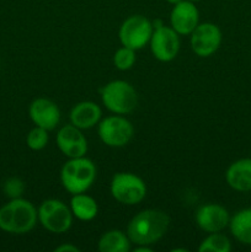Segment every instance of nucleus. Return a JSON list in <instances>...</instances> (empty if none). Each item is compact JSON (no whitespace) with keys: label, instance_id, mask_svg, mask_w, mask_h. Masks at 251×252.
Instances as JSON below:
<instances>
[{"label":"nucleus","instance_id":"obj_11","mask_svg":"<svg viewBox=\"0 0 251 252\" xmlns=\"http://www.w3.org/2000/svg\"><path fill=\"white\" fill-rule=\"evenodd\" d=\"M57 145L65 157L74 159L81 158L88 152V142L81 130L75 126L68 125L61 128L57 134Z\"/></svg>","mask_w":251,"mask_h":252},{"label":"nucleus","instance_id":"obj_21","mask_svg":"<svg viewBox=\"0 0 251 252\" xmlns=\"http://www.w3.org/2000/svg\"><path fill=\"white\" fill-rule=\"evenodd\" d=\"M47 132H48V130L44 129V128L36 126V127H34L33 129L30 130V133L27 134V147L32 150L43 149L47 145V143H48V133Z\"/></svg>","mask_w":251,"mask_h":252},{"label":"nucleus","instance_id":"obj_4","mask_svg":"<svg viewBox=\"0 0 251 252\" xmlns=\"http://www.w3.org/2000/svg\"><path fill=\"white\" fill-rule=\"evenodd\" d=\"M101 98L106 108L117 115L132 112L138 105L137 91L129 83L123 80H113L103 86Z\"/></svg>","mask_w":251,"mask_h":252},{"label":"nucleus","instance_id":"obj_7","mask_svg":"<svg viewBox=\"0 0 251 252\" xmlns=\"http://www.w3.org/2000/svg\"><path fill=\"white\" fill-rule=\"evenodd\" d=\"M152 34V22L143 15H132L125 20L118 36L122 46L138 51L150 41Z\"/></svg>","mask_w":251,"mask_h":252},{"label":"nucleus","instance_id":"obj_22","mask_svg":"<svg viewBox=\"0 0 251 252\" xmlns=\"http://www.w3.org/2000/svg\"><path fill=\"white\" fill-rule=\"evenodd\" d=\"M134 52V49L125 46L118 49L113 56V63H115L116 68L120 69V70H128V69L132 68L135 62Z\"/></svg>","mask_w":251,"mask_h":252},{"label":"nucleus","instance_id":"obj_5","mask_svg":"<svg viewBox=\"0 0 251 252\" xmlns=\"http://www.w3.org/2000/svg\"><path fill=\"white\" fill-rule=\"evenodd\" d=\"M111 194L120 203L134 206L144 199L147 186L137 175L130 172H118L111 181Z\"/></svg>","mask_w":251,"mask_h":252},{"label":"nucleus","instance_id":"obj_12","mask_svg":"<svg viewBox=\"0 0 251 252\" xmlns=\"http://www.w3.org/2000/svg\"><path fill=\"white\" fill-rule=\"evenodd\" d=\"M196 221L206 233H219L229 225L230 216L220 204H204L197 211Z\"/></svg>","mask_w":251,"mask_h":252},{"label":"nucleus","instance_id":"obj_9","mask_svg":"<svg viewBox=\"0 0 251 252\" xmlns=\"http://www.w3.org/2000/svg\"><path fill=\"white\" fill-rule=\"evenodd\" d=\"M149 42L153 56L160 62H171L180 51L179 33L164 25L155 27Z\"/></svg>","mask_w":251,"mask_h":252},{"label":"nucleus","instance_id":"obj_2","mask_svg":"<svg viewBox=\"0 0 251 252\" xmlns=\"http://www.w3.org/2000/svg\"><path fill=\"white\" fill-rule=\"evenodd\" d=\"M36 208L26 199L14 198L0 208V229L5 233L26 234L34 228L37 223Z\"/></svg>","mask_w":251,"mask_h":252},{"label":"nucleus","instance_id":"obj_19","mask_svg":"<svg viewBox=\"0 0 251 252\" xmlns=\"http://www.w3.org/2000/svg\"><path fill=\"white\" fill-rule=\"evenodd\" d=\"M129 238L121 230H110L101 236L98 250L101 252H127L129 251Z\"/></svg>","mask_w":251,"mask_h":252},{"label":"nucleus","instance_id":"obj_26","mask_svg":"<svg viewBox=\"0 0 251 252\" xmlns=\"http://www.w3.org/2000/svg\"><path fill=\"white\" fill-rule=\"evenodd\" d=\"M166 1H167V2H170V4L175 5V4H177V2L182 1V0H166Z\"/></svg>","mask_w":251,"mask_h":252},{"label":"nucleus","instance_id":"obj_16","mask_svg":"<svg viewBox=\"0 0 251 252\" xmlns=\"http://www.w3.org/2000/svg\"><path fill=\"white\" fill-rule=\"evenodd\" d=\"M101 108L91 101H84L78 103L70 111V122L79 129H89L97 125L100 121Z\"/></svg>","mask_w":251,"mask_h":252},{"label":"nucleus","instance_id":"obj_24","mask_svg":"<svg viewBox=\"0 0 251 252\" xmlns=\"http://www.w3.org/2000/svg\"><path fill=\"white\" fill-rule=\"evenodd\" d=\"M54 251L56 252H79L80 251V249L76 248L75 245H71V244H63V245L54 249Z\"/></svg>","mask_w":251,"mask_h":252},{"label":"nucleus","instance_id":"obj_6","mask_svg":"<svg viewBox=\"0 0 251 252\" xmlns=\"http://www.w3.org/2000/svg\"><path fill=\"white\" fill-rule=\"evenodd\" d=\"M38 220L44 229L54 234L65 233L70 229L73 217L68 207L58 199H47L39 206Z\"/></svg>","mask_w":251,"mask_h":252},{"label":"nucleus","instance_id":"obj_20","mask_svg":"<svg viewBox=\"0 0 251 252\" xmlns=\"http://www.w3.org/2000/svg\"><path fill=\"white\" fill-rule=\"evenodd\" d=\"M231 250V243L225 235L219 233H211L199 245V252H229Z\"/></svg>","mask_w":251,"mask_h":252},{"label":"nucleus","instance_id":"obj_17","mask_svg":"<svg viewBox=\"0 0 251 252\" xmlns=\"http://www.w3.org/2000/svg\"><path fill=\"white\" fill-rule=\"evenodd\" d=\"M229 228L239 243L251 246V208L236 212L230 218Z\"/></svg>","mask_w":251,"mask_h":252},{"label":"nucleus","instance_id":"obj_23","mask_svg":"<svg viewBox=\"0 0 251 252\" xmlns=\"http://www.w3.org/2000/svg\"><path fill=\"white\" fill-rule=\"evenodd\" d=\"M2 191L9 198H20L25 191V184L17 177H10L2 185Z\"/></svg>","mask_w":251,"mask_h":252},{"label":"nucleus","instance_id":"obj_14","mask_svg":"<svg viewBox=\"0 0 251 252\" xmlns=\"http://www.w3.org/2000/svg\"><path fill=\"white\" fill-rule=\"evenodd\" d=\"M29 113L34 125L47 130L54 129L61 121V111L58 106L48 98L41 97L32 101Z\"/></svg>","mask_w":251,"mask_h":252},{"label":"nucleus","instance_id":"obj_18","mask_svg":"<svg viewBox=\"0 0 251 252\" xmlns=\"http://www.w3.org/2000/svg\"><path fill=\"white\" fill-rule=\"evenodd\" d=\"M71 213L80 220H91L97 216L98 207L93 197L84 193L73 194L70 201Z\"/></svg>","mask_w":251,"mask_h":252},{"label":"nucleus","instance_id":"obj_27","mask_svg":"<svg viewBox=\"0 0 251 252\" xmlns=\"http://www.w3.org/2000/svg\"><path fill=\"white\" fill-rule=\"evenodd\" d=\"M191 1H193V2H196V1H201V0H191Z\"/></svg>","mask_w":251,"mask_h":252},{"label":"nucleus","instance_id":"obj_8","mask_svg":"<svg viewBox=\"0 0 251 252\" xmlns=\"http://www.w3.org/2000/svg\"><path fill=\"white\" fill-rule=\"evenodd\" d=\"M133 126L126 118L111 116L98 125V135L106 145L112 148L125 147L133 137Z\"/></svg>","mask_w":251,"mask_h":252},{"label":"nucleus","instance_id":"obj_15","mask_svg":"<svg viewBox=\"0 0 251 252\" xmlns=\"http://www.w3.org/2000/svg\"><path fill=\"white\" fill-rule=\"evenodd\" d=\"M229 187L238 192L251 191V158L239 159L230 164L225 172Z\"/></svg>","mask_w":251,"mask_h":252},{"label":"nucleus","instance_id":"obj_1","mask_svg":"<svg viewBox=\"0 0 251 252\" xmlns=\"http://www.w3.org/2000/svg\"><path fill=\"white\" fill-rule=\"evenodd\" d=\"M170 218L159 209H145L133 217L127 226V235L135 245H152L166 234Z\"/></svg>","mask_w":251,"mask_h":252},{"label":"nucleus","instance_id":"obj_25","mask_svg":"<svg viewBox=\"0 0 251 252\" xmlns=\"http://www.w3.org/2000/svg\"><path fill=\"white\" fill-rule=\"evenodd\" d=\"M153 250L148 248V245H138V248L134 249V252H152Z\"/></svg>","mask_w":251,"mask_h":252},{"label":"nucleus","instance_id":"obj_13","mask_svg":"<svg viewBox=\"0 0 251 252\" xmlns=\"http://www.w3.org/2000/svg\"><path fill=\"white\" fill-rule=\"evenodd\" d=\"M198 10L191 0H182L175 4L170 14L171 27L179 34H191L198 25Z\"/></svg>","mask_w":251,"mask_h":252},{"label":"nucleus","instance_id":"obj_10","mask_svg":"<svg viewBox=\"0 0 251 252\" xmlns=\"http://www.w3.org/2000/svg\"><path fill=\"white\" fill-rule=\"evenodd\" d=\"M221 43V31L211 22L197 25L191 33V48L198 57L206 58L216 53Z\"/></svg>","mask_w":251,"mask_h":252},{"label":"nucleus","instance_id":"obj_3","mask_svg":"<svg viewBox=\"0 0 251 252\" xmlns=\"http://www.w3.org/2000/svg\"><path fill=\"white\" fill-rule=\"evenodd\" d=\"M96 179V166L90 159L74 158L66 161L61 171V181L64 189L71 194L88 191Z\"/></svg>","mask_w":251,"mask_h":252}]
</instances>
